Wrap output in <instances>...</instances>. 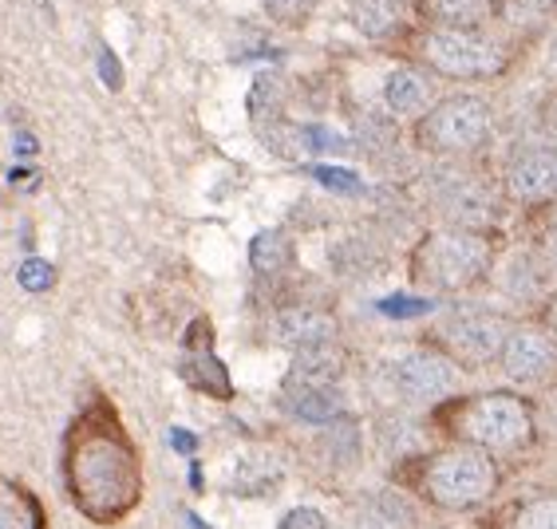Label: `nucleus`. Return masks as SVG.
I'll use <instances>...</instances> for the list:
<instances>
[{"instance_id":"27","label":"nucleus","mask_w":557,"mask_h":529,"mask_svg":"<svg viewBox=\"0 0 557 529\" xmlns=\"http://www.w3.org/2000/svg\"><path fill=\"white\" fill-rule=\"evenodd\" d=\"M549 64L557 67V28H554V36H549Z\"/></svg>"},{"instance_id":"24","label":"nucleus","mask_w":557,"mask_h":529,"mask_svg":"<svg viewBox=\"0 0 557 529\" xmlns=\"http://www.w3.org/2000/svg\"><path fill=\"white\" fill-rule=\"evenodd\" d=\"M321 178H324V182H336V186H356V178H352V174H336V171H321Z\"/></svg>"},{"instance_id":"22","label":"nucleus","mask_w":557,"mask_h":529,"mask_svg":"<svg viewBox=\"0 0 557 529\" xmlns=\"http://www.w3.org/2000/svg\"><path fill=\"white\" fill-rule=\"evenodd\" d=\"M312 9H317V0H265L269 21H277L281 28H300V24H309Z\"/></svg>"},{"instance_id":"10","label":"nucleus","mask_w":557,"mask_h":529,"mask_svg":"<svg viewBox=\"0 0 557 529\" xmlns=\"http://www.w3.org/2000/svg\"><path fill=\"white\" fill-rule=\"evenodd\" d=\"M503 190L510 202L542 205L557 198V147H522L510 154L503 174Z\"/></svg>"},{"instance_id":"6","label":"nucleus","mask_w":557,"mask_h":529,"mask_svg":"<svg viewBox=\"0 0 557 529\" xmlns=\"http://www.w3.org/2000/svg\"><path fill=\"white\" fill-rule=\"evenodd\" d=\"M419 55L443 79H494L506 67V48L479 28H428Z\"/></svg>"},{"instance_id":"9","label":"nucleus","mask_w":557,"mask_h":529,"mask_svg":"<svg viewBox=\"0 0 557 529\" xmlns=\"http://www.w3.org/2000/svg\"><path fill=\"white\" fill-rule=\"evenodd\" d=\"M435 210L443 214L447 229H471V234H486L491 226H498L503 217V198L491 182L483 178H471V174H459V178H447L435 194Z\"/></svg>"},{"instance_id":"26","label":"nucleus","mask_w":557,"mask_h":529,"mask_svg":"<svg viewBox=\"0 0 557 529\" xmlns=\"http://www.w3.org/2000/svg\"><path fill=\"white\" fill-rule=\"evenodd\" d=\"M546 325H549V336L557 340V297L549 301V308H546Z\"/></svg>"},{"instance_id":"5","label":"nucleus","mask_w":557,"mask_h":529,"mask_svg":"<svg viewBox=\"0 0 557 529\" xmlns=\"http://www.w3.org/2000/svg\"><path fill=\"white\" fill-rule=\"evenodd\" d=\"M494 115L491 103L479 96H447L431 103L416 119V142L423 151L443 154V159H462V154L483 151L491 139Z\"/></svg>"},{"instance_id":"12","label":"nucleus","mask_w":557,"mask_h":529,"mask_svg":"<svg viewBox=\"0 0 557 529\" xmlns=\"http://www.w3.org/2000/svg\"><path fill=\"white\" fill-rule=\"evenodd\" d=\"M273 340L281 348H312V344H329L336 340V316L317 308V304H289V308H281L273 316V325H269Z\"/></svg>"},{"instance_id":"11","label":"nucleus","mask_w":557,"mask_h":529,"mask_svg":"<svg viewBox=\"0 0 557 529\" xmlns=\"http://www.w3.org/2000/svg\"><path fill=\"white\" fill-rule=\"evenodd\" d=\"M498 364L515 383L530 388V383H546L557 376V340L546 328H510Z\"/></svg>"},{"instance_id":"21","label":"nucleus","mask_w":557,"mask_h":529,"mask_svg":"<svg viewBox=\"0 0 557 529\" xmlns=\"http://www.w3.org/2000/svg\"><path fill=\"white\" fill-rule=\"evenodd\" d=\"M510 529H557V497H537V502H525L515 514Z\"/></svg>"},{"instance_id":"7","label":"nucleus","mask_w":557,"mask_h":529,"mask_svg":"<svg viewBox=\"0 0 557 529\" xmlns=\"http://www.w3.org/2000/svg\"><path fill=\"white\" fill-rule=\"evenodd\" d=\"M510 320L491 308H459L440 320V352L450 356L455 364H494L503 352L506 336H510Z\"/></svg>"},{"instance_id":"1","label":"nucleus","mask_w":557,"mask_h":529,"mask_svg":"<svg viewBox=\"0 0 557 529\" xmlns=\"http://www.w3.org/2000/svg\"><path fill=\"white\" fill-rule=\"evenodd\" d=\"M60 470L72 506L96 526L127 521L147 490L139 443L131 439L127 423L119 419L115 403L99 391L67 423Z\"/></svg>"},{"instance_id":"25","label":"nucleus","mask_w":557,"mask_h":529,"mask_svg":"<svg viewBox=\"0 0 557 529\" xmlns=\"http://www.w3.org/2000/svg\"><path fill=\"white\" fill-rule=\"evenodd\" d=\"M546 249L557 257V210H554V217H549V226H546Z\"/></svg>"},{"instance_id":"23","label":"nucleus","mask_w":557,"mask_h":529,"mask_svg":"<svg viewBox=\"0 0 557 529\" xmlns=\"http://www.w3.org/2000/svg\"><path fill=\"white\" fill-rule=\"evenodd\" d=\"M277 529H329V521H324L321 509H312V506H297L289 509L285 518H281Z\"/></svg>"},{"instance_id":"20","label":"nucleus","mask_w":557,"mask_h":529,"mask_svg":"<svg viewBox=\"0 0 557 529\" xmlns=\"http://www.w3.org/2000/svg\"><path fill=\"white\" fill-rule=\"evenodd\" d=\"M289 411L305 423H333L341 415V400L333 388H289Z\"/></svg>"},{"instance_id":"15","label":"nucleus","mask_w":557,"mask_h":529,"mask_svg":"<svg viewBox=\"0 0 557 529\" xmlns=\"http://www.w3.org/2000/svg\"><path fill=\"white\" fill-rule=\"evenodd\" d=\"M210 332V325L206 320H194L190 336H186L183 344V364H178V371H183V379L190 383V388L198 391H210V395H230V379H225V367L214 360V352H210V344L202 348V336Z\"/></svg>"},{"instance_id":"2","label":"nucleus","mask_w":557,"mask_h":529,"mask_svg":"<svg viewBox=\"0 0 557 529\" xmlns=\"http://www.w3.org/2000/svg\"><path fill=\"white\" fill-rule=\"evenodd\" d=\"M419 490L440 509H474L498 490V463L479 446L455 443L423 458Z\"/></svg>"},{"instance_id":"19","label":"nucleus","mask_w":557,"mask_h":529,"mask_svg":"<svg viewBox=\"0 0 557 529\" xmlns=\"http://www.w3.org/2000/svg\"><path fill=\"white\" fill-rule=\"evenodd\" d=\"M431 28H479L491 16V0H423Z\"/></svg>"},{"instance_id":"14","label":"nucleus","mask_w":557,"mask_h":529,"mask_svg":"<svg viewBox=\"0 0 557 529\" xmlns=\"http://www.w3.org/2000/svg\"><path fill=\"white\" fill-rule=\"evenodd\" d=\"M435 103V84L419 67H396L384 79V108L392 119H419Z\"/></svg>"},{"instance_id":"13","label":"nucleus","mask_w":557,"mask_h":529,"mask_svg":"<svg viewBox=\"0 0 557 529\" xmlns=\"http://www.w3.org/2000/svg\"><path fill=\"white\" fill-rule=\"evenodd\" d=\"M348 371V352L336 340L297 348L289 364V388H333Z\"/></svg>"},{"instance_id":"3","label":"nucleus","mask_w":557,"mask_h":529,"mask_svg":"<svg viewBox=\"0 0 557 529\" xmlns=\"http://www.w3.org/2000/svg\"><path fill=\"white\" fill-rule=\"evenodd\" d=\"M494 265V245L486 234L471 229H435L411 253V277L428 289L462 292L479 285Z\"/></svg>"},{"instance_id":"4","label":"nucleus","mask_w":557,"mask_h":529,"mask_svg":"<svg viewBox=\"0 0 557 529\" xmlns=\"http://www.w3.org/2000/svg\"><path fill=\"white\" fill-rule=\"evenodd\" d=\"M455 434L486 454L518 451L534 439V411L515 391H486L455 411Z\"/></svg>"},{"instance_id":"16","label":"nucleus","mask_w":557,"mask_h":529,"mask_svg":"<svg viewBox=\"0 0 557 529\" xmlns=\"http://www.w3.org/2000/svg\"><path fill=\"white\" fill-rule=\"evenodd\" d=\"M348 16L368 40H387L392 33L404 28L408 4L404 0H348Z\"/></svg>"},{"instance_id":"18","label":"nucleus","mask_w":557,"mask_h":529,"mask_svg":"<svg viewBox=\"0 0 557 529\" xmlns=\"http://www.w3.org/2000/svg\"><path fill=\"white\" fill-rule=\"evenodd\" d=\"M249 265L258 277H281L293 265V241L285 229H261L249 241Z\"/></svg>"},{"instance_id":"17","label":"nucleus","mask_w":557,"mask_h":529,"mask_svg":"<svg viewBox=\"0 0 557 529\" xmlns=\"http://www.w3.org/2000/svg\"><path fill=\"white\" fill-rule=\"evenodd\" d=\"M0 529H48L40 497L16 482H0Z\"/></svg>"},{"instance_id":"8","label":"nucleus","mask_w":557,"mask_h":529,"mask_svg":"<svg viewBox=\"0 0 557 529\" xmlns=\"http://www.w3.org/2000/svg\"><path fill=\"white\" fill-rule=\"evenodd\" d=\"M392 379V391H396L404 403H416V407H440L447 403L462 383V367L450 356H443L440 348H419L399 356L387 371Z\"/></svg>"},{"instance_id":"28","label":"nucleus","mask_w":557,"mask_h":529,"mask_svg":"<svg viewBox=\"0 0 557 529\" xmlns=\"http://www.w3.org/2000/svg\"><path fill=\"white\" fill-rule=\"evenodd\" d=\"M554 130H557V119H554Z\"/></svg>"}]
</instances>
